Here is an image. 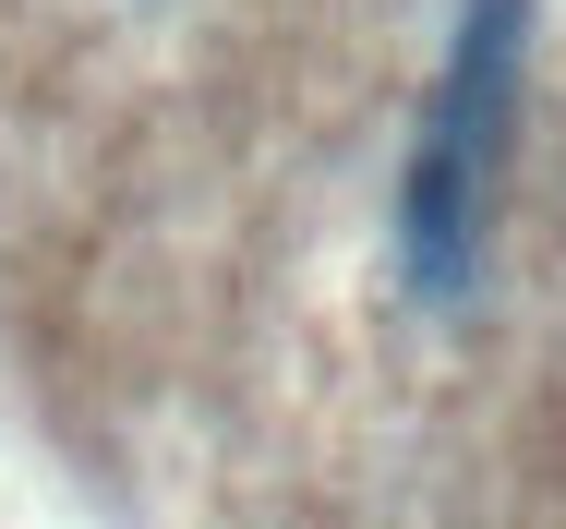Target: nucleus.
Segmentation results:
<instances>
[{
    "mask_svg": "<svg viewBox=\"0 0 566 529\" xmlns=\"http://www.w3.org/2000/svg\"><path fill=\"white\" fill-rule=\"evenodd\" d=\"M518 61H531V0H458L447 73H434L410 169H398V277L434 314H458L482 289L494 169H506V133H518Z\"/></svg>",
    "mask_w": 566,
    "mask_h": 529,
    "instance_id": "obj_1",
    "label": "nucleus"
}]
</instances>
